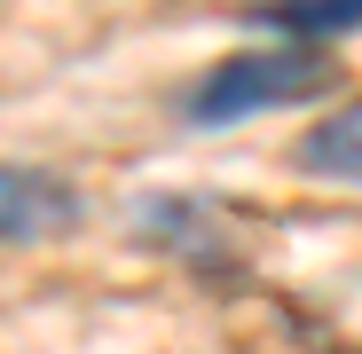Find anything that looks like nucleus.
<instances>
[{
	"label": "nucleus",
	"mask_w": 362,
	"mask_h": 354,
	"mask_svg": "<svg viewBox=\"0 0 362 354\" xmlns=\"http://www.w3.org/2000/svg\"><path fill=\"white\" fill-rule=\"evenodd\" d=\"M323 87H331V55H315V47H245V55H221L213 71H197L181 110L197 126H228V118H252V110H276V102H308Z\"/></svg>",
	"instance_id": "nucleus-1"
},
{
	"label": "nucleus",
	"mask_w": 362,
	"mask_h": 354,
	"mask_svg": "<svg viewBox=\"0 0 362 354\" xmlns=\"http://www.w3.org/2000/svg\"><path fill=\"white\" fill-rule=\"evenodd\" d=\"M87 197L64 182V173H40V165H0V244H40V236H64L79 228Z\"/></svg>",
	"instance_id": "nucleus-2"
},
{
	"label": "nucleus",
	"mask_w": 362,
	"mask_h": 354,
	"mask_svg": "<svg viewBox=\"0 0 362 354\" xmlns=\"http://www.w3.org/2000/svg\"><path fill=\"white\" fill-rule=\"evenodd\" d=\"M134 228L150 236V244L181 252L189 268H236V244H228V228H221V220H213L197 197H142Z\"/></svg>",
	"instance_id": "nucleus-3"
},
{
	"label": "nucleus",
	"mask_w": 362,
	"mask_h": 354,
	"mask_svg": "<svg viewBox=\"0 0 362 354\" xmlns=\"http://www.w3.org/2000/svg\"><path fill=\"white\" fill-rule=\"evenodd\" d=\"M291 158H299V173H315V182H362V102L315 118Z\"/></svg>",
	"instance_id": "nucleus-4"
},
{
	"label": "nucleus",
	"mask_w": 362,
	"mask_h": 354,
	"mask_svg": "<svg viewBox=\"0 0 362 354\" xmlns=\"http://www.w3.org/2000/svg\"><path fill=\"white\" fill-rule=\"evenodd\" d=\"M260 24H268L284 47H308V40H331V32H362V0H308V8H260Z\"/></svg>",
	"instance_id": "nucleus-5"
}]
</instances>
